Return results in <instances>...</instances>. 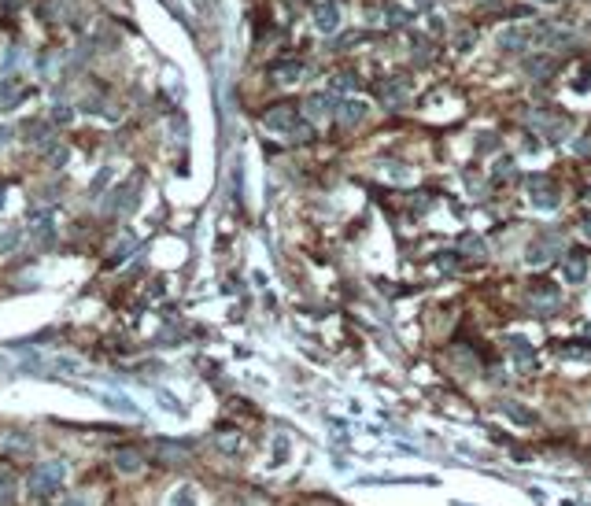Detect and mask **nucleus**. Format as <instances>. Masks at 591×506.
Here are the masks:
<instances>
[{
	"label": "nucleus",
	"instance_id": "nucleus-19",
	"mask_svg": "<svg viewBox=\"0 0 591 506\" xmlns=\"http://www.w3.org/2000/svg\"><path fill=\"white\" fill-rule=\"evenodd\" d=\"M141 466H144V459H141V451H119L115 454V469L119 473H141Z\"/></svg>",
	"mask_w": 591,
	"mask_h": 506
},
{
	"label": "nucleus",
	"instance_id": "nucleus-25",
	"mask_svg": "<svg viewBox=\"0 0 591 506\" xmlns=\"http://www.w3.org/2000/svg\"><path fill=\"white\" fill-rule=\"evenodd\" d=\"M458 252H466V255H481V252H484V240H481V237H473V233H466L462 240H458Z\"/></svg>",
	"mask_w": 591,
	"mask_h": 506
},
{
	"label": "nucleus",
	"instance_id": "nucleus-17",
	"mask_svg": "<svg viewBox=\"0 0 591 506\" xmlns=\"http://www.w3.org/2000/svg\"><path fill=\"white\" fill-rule=\"evenodd\" d=\"M510 348L517 351V355H514V366H517L521 373H532V370L539 366V363H536V358H532V348H529V344H525V340H521V336H514V340H510Z\"/></svg>",
	"mask_w": 591,
	"mask_h": 506
},
{
	"label": "nucleus",
	"instance_id": "nucleus-2",
	"mask_svg": "<svg viewBox=\"0 0 591 506\" xmlns=\"http://www.w3.org/2000/svg\"><path fill=\"white\" fill-rule=\"evenodd\" d=\"M262 126L274 129V134H296L300 129V107L296 104H274L262 115Z\"/></svg>",
	"mask_w": 591,
	"mask_h": 506
},
{
	"label": "nucleus",
	"instance_id": "nucleus-33",
	"mask_svg": "<svg viewBox=\"0 0 591 506\" xmlns=\"http://www.w3.org/2000/svg\"><path fill=\"white\" fill-rule=\"evenodd\" d=\"M433 263H436L440 270H455V263H458V259H455V255H436Z\"/></svg>",
	"mask_w": 591,
	"mask_h": 506
},
{
	"label": "nucleus",
	"instance_id": "nucleus-36",
	"mask_svg": "<svg viewBox=\"0 0 591 506\" xmlns=\"http://www.w3.org/2000/svg\"><path fill=\"white\" fill-rule=\"evenodd\" d=\"M11 137H15V129H11V126H0V148H4Z\"/></svg>",
	"mask_w": 591,
	"mask_h": 506
},
{
	"label": "nucleus",
	"instance_id": "nucleus-32",
	"mask_svg": "<svg viewBox=\"0 0 591 506\" xmlns=\"http://www.w3.org/2000/svg\"><path fill=\"white\" fill-rule=\"evenodd\" d=\"M52 122H59V126H63V122H71V107L56 104V107H52Z\"/></svg>",
	"mask_w": 591,
	"mask_h": 506
},
{
	"label": "nucleus",
	"instance_id": "nucleus-5",
	"mask_svg": "<svg viewBox=\"0 0 591 506\" xmlns=\"http://www.w3.org/2000/svg\"><path fill=\"white\" fill-rule=\"evenodd\" d=\"M569 41H573V30H566V26H551V23L532 26V45H539V48H566Z\"/></svg>",
	"mask_w": 591,
	"mask_h": 506
},
{
	"label": "nucleus",
	"instance_id": "nucleus-15",
	"mask_svg": "<svg viewBox=\"0 0 591 506\" xmlns=\"http://www.w3.org/2000/svg\"><path fill=\"white\" fill-rule=\"evenodd\" d=\"M303 74H307V67H303L300 59H285V63H277V67H274V81H277V86H292V81H300Z\"/></svg>",
	"mask_w": 591,
	"mask_h": 506
},
{
	"label": "nucleus",
	"instance_id": "nucleus-40",
	"mask_svg": "<svg viewBox=\"0 0 591 506\" xmlns=\"http://www.w3.org/2000/svg\"><path fill=\"white\" fill-rule=\"evenodd\" d=\"M418 8H421V11H429V8H433V0H418Z\"/></svg>",
	"mask_w": 591,
	"mask_h": 506
},
{
	"label": "nucleus",
	"instance_id": "nucleus-4",
	"mask_svg": "<svg viewBox=\"0 0 591 506\" xmlns=\"http://www.w3.org/2000/svg\"><path fill=\"white\" fill-rule=\"evenodd\" d=\"M529 200H532L539 211H558L562 196H558L554 182H547V177H532V182H529Z\"/></svg>",
	"mask_w": 591,
	"mask_h": 506
},
{
	"label": "nucleus",
	"instance_id": "nucleus-12",
	"mask_svg": "<svg viewBox=\"0 0 591 506\" xmlns=\"http://www.w3.org/2000/svg\"><path fill=\"white\" fill-rule=\"evenodd\" d=\"M521 71L529 74V78H551V74L558 71V59H554L551 52H539V56H529V59H525Z\"/></svg>",
	"mask_w": 591,
	"mask_h": 506
},
{
	"label": "nucleus",
	"instance_id": "nucleus-20",
	"mask_svg": "<svg viewBox=\"0 0 591 506\" xmlns=\"http://www.w3.org/2000/svg\"><path fill=\"white\" fill-rule=\"evenodd\" d=\"M15 100H23V81L19 78H4L0 81V107H11Z\"/></svg>",
	"mask_w": 591,
	"mask_h": 506
},
{
	"label": "nucleus",
	"instance_id": "nucleus-22",
	"mask_svg": "<svg viewBox=\"0 0 591 506\" xmlns=\"http://www.w3.org/2000/svg\"><path fill=\"white\" fill-rule=\"evenodd\" d=\"M15 502V477L8 469H0V506H8Z\"/></svg>",
	"mask_w": 591,
	"mask_h": 506
},
{
	"label": "nucleus",
	"instance_id": "nucleus-13",
	"mask_svg": "<svg viewBox=\"0 0 591 506\" xmlns=\"http://www.w3.org/2000/svg\"><path fill=\"white\" fill-rule=\"evenodd\" d=\"M96 399H100L104 406H111V411H122V414H129V418H141V406L129 399V396H122V392H93Z\"/></svg>",
	"mask_w": 591,
	"mask_h": 506
},
{
	"label": "nucleus",
	"instance_id": "nucleus-31",
	"mask_svg": "<svg viewBox=\"0 0 591 506\" xmlns=\"http://www.w3.org/2000/svg\"><path fill=\"white\" fill-rule=\"evenodd\" d=\"M19 366H23V370H30V373H37V370H41V355H37V351H30Z\"/></svg>",
	"mask_w": 591,
	"mask_h": 506
},
{
	"label": "nucleus",
	"instance_id": "nucleus-21",
	"mask_svg": "<svg viewBox=\"0 0 591 506\" xmlns=\"http://www.w3.org/2000/svg\"><path fill=\"white\" fill-rule=\"evenodd\" d=\"M52 370L63 373V377H81V373H86V366H81L78 358H71V355H56L52 358Z\"/></svg>",
	"mask_w": 591,
	"mask_h": 506
},
{
	"label": "nucleus",
	"instance_id": "nucleus-7",
	"mask_svg": "<svg viewBox=\"0 0 591 506\" xmlns=\"http://www.w3.org/2000/svg\"><path fill=\"white\" fill-rule=\"evenodd\" d=\"M377 96H381L388 107H399L406 96H410V78H403V74L385 78V81H381V89H377Z\"/></svg>",
	"mask_w": 591,
	"mask_h": 506
},
{
	"label": "nucleus",
	"instance_id": "nucleus-8",
	"mask_svg": "<svg viewBox=\"0 0 591 506\" xmlns=\"http://www.w3.org/2000/svg\"><path fill=\"white\" fill-rule=\"evenodd\" d=\"M496 41L503 52H521V48L532 45V26H506V30H499Z\"/></svg>",
	"mask_w": 591,
	"mask_h": 506
},
{
	"label": "nucleus",
	"instance_id": "nucleus-24",
	"mask_svg": "<svg viewBox=\"0 0 591 506\" xmlns=\"http://www.w3.org/2000/svg\"><path fill=\"white\" fill-rule=\"evenodd\" d=\"M288 451H292V447H288V436L277 433V436H274V462H277V466L288 462Z\"/></svg>",
	"mask_w": 591,
	"mask_h": 506
},
{
	"label": "nucleus",
	"instance_id": "nucleus-9",
	"mask_svg": "<svg viewBox=\"0 0 591 506\" xmlns=\"http://www.w3.org/2000/svg\"><path fill=\"white\" fill-rule=\"evenodd\" d=\"M370 115V104L366 100H358V96H348V100H340L337 104V119L340 122H348V126H358Z\"/></svg>",
	"mask_w": 591,
	"mask_h": 506
},
{
	"label": "nucleus",
	"instance_id": "nucleus-23",
	"mask_svg": "<svg viewBox=\"0 0 591 506\" xmlns=\"http://www.w3.org/2000/svg\"><path fill=\"white\" fill-rule=\"evenodd\" d=\"M23 244V237H19V230H0V255H11L15 248Z\"/></svg>",
	"mask_w": 591,
	"mask_h": 506
},
{
	"label": "nucleus",
	"instance_id": "nucleus-18",
	"mask_svg": "<svg viewBox=\"0 0 591 506\" xmlns=\"http://www.w3.org/2000/svg\"><path fill=\"white\" fill-rule=\"evenodd\" d=\"M167 506H200V492H196L192 484H177L167 499Z\"/></svg>",
	"mask_w": 591,
	"mask_h": 506
},
{
	"label": "nucleus",
	"instance_id": "nucleus-38",
	"mask_svg": "<svg viewBox=\"0 0 591 506\" xmlns=\"http://www.w3.org/2000/svg\"><path fill=\"white\" fill-rule=\"evenodd\" d=\"M580 233H584V237H587V240H591V215H587V218H584V222H580Z\"/></svg>",
	"mask_w": 591,
	"mask_h": 506
},
{
	"label": "nucleus",
	"instance_id": "nucleus-11",
	"mask_svg": "<svg viewBox=\"0 0 591 506\" xmlns=\"http://www.w3.org/2000/svg\"><path fill=\"white\" fill-rule=\"evenodd\" d=\"M562 277H566L569 285H584L587 281V259L580 252H569L562 259Z\"/></svg>",
	"mask_w": 591,
	"mask_h": 506
},
{
	"label": "nucleus",
	"instance_id": "nucleus-37",
	"mask_svg": "<svg viewBox=\"0 0 591 506\" xmlns=\"http://www.w3.org/2000/svg\"><path fill=\"white\" fill-rule=\"evenodd\" d=\"M59 506H89V499H81V495H71V499H63Z\"/></svg>",
	"mask_w": 591,
	"mask_h": 506
},
{
	"label": "nucleus",
	"instance_id": "nucleus-35",
	"mask_svg": "<svg viewBox=\"0 0 591 506\" xmlns=\"http://www.w3.org/2000/svg\"><path fill=\"white\" fill-rule=\"evenodd\" d=\"M11 451H26V447H34V444H26V440L23 436H11V444H8Z\"/></svg>",
	"mask_w": 591,
	"mask_h": 506
},
{
	"label": "nucleus",
	"instance_id": "nucleus-1",
	"mask_svg": "<svg viewBox=\"0 0 591 506\" xmlns=\"http://www.w3.org/2000/svg\"><path fill=\"white\" fill-rule=\"evenodd\" d=\"M63 481H67V462H63V459H48V462H41L34 473H30L26 492H30V499H48L52 492H59Z\"/></svg>",
	"mask_w": 591,
	"mask_h": 506
},
{
	"label": "nucleus",
	"instance_id": "nucleus-3",
	"mask_svg": "<svg viewBox=\"0 0 591 506\" xmlns=\"http://www.w3.org/2000/svg\"><path fill=\"white\" fill-rule=\"evenodd\" d=\"M337 104H340V96H337L333 89L310 93L307 100H303V115H307V119H329V115H337Z\"/></svg>",
	"mask_w": 591,
	"mask_h": 506
},
{
	"label": "nucleus",
	"instance_id": "nucleus-29",
	"mask_svg": "<svg viewBox=\"0 0 591 506\" xmlns=\"http://www.w3.org/2000/svg\"><path fill=\"white\" fill-rule=\"evenodd\" d=\"M156 399H159L163 406H167L170 414H182V403H177V399L170 396V392H163V388H159V392H156Z\"/></svg>",
	"mask_w": 591,
	"mask_h": 506
},
{
	"label": "nucleus",
	"instance_id": "nucleus-10",
	"mask_svg": "<svg viewBox=\"0 0 591 506\" xmlns=\"http://www.w3.org/2000/svg\"><path fill=\"white\" fill-rule=\"evenodd\" d=\"M315 30L318 34H337L340 30V8L333 4V0H325V4L315 8Z\"/></svg>",
	"mask_w": 591,
	"mask_h": 506
},
{
	"label": "nucleus",
	"instance_id": "nucleus-26",
	"mask_svg": "<svg viewBox=\"0 0 591 506\" xmlns=\"http://www.w3.org/2000/svg\"><path fill=\"white\" fill-rule=\"evenodd\" d=\"M355 86H358V78L351 71H340V74L329 78V89H355Z\"/></svg>",
	"mask_w": 591,
	"mask_h": 506
},
{
	"label": "nucleus",
	"instance_id": "nucleus-6",
	"mask_svg": "<svg viewBox=\"0 0 591 506\" xmlns=\"http://www.w3.org/2000/svg\"><path fill=\"white\" fill-rule=\"evenodd\" d=\"M558 252H562V240H558V237H544V240H532L529 244L525 259H529V266H547Z\"/></svg>",
	"mask_w": 591,
	"mask_h": 506
},
{
	"label": "nucleus",
	"instance_id": "nucleus-14",
	"mask_svg": "<svg viewBox=\"0 0 591 506\" xmlns=\"http://www.w3.org/2000/svg\"><path fill=\"white\" fill-rule=\"evenodd\" d=\"M26 225H30V233H34L37 240H52V215L48 211H30L26 215Z\"/></svg>",
	"mask_w": 591,
	"mask_h": 506
},
{
	"label": "nucleus",
	"instance_id": "nucleus-27",
	"mask_svg": "<svg viewBox=\"0 0 591 506\" xmlns=\"http://www.w3.org/2000/svg\"><path fill=\"white\" fill-rule=\"evenodd\" d=\"M562 358H577V363H587V358H591V348H584V344H566V348H562Z\"/></svg>",
	"mask_w": 591,
	"mask_h": 506
},
{
	"label": "nucleus",
	"instance_id": "nucleus-30",
	"mask_svg": "<svg viewBox=\"0 0 591 506\" xmlns=\"http://www.w3.org/2000/svg\"><path fill=\"white\" fill-rule=\"evenodd\" d=\"M107 182H111V170H107V167H104V170H100V174H96V182H93V185H89V192H93V196H96V192H104V189H107Z\"/></svg>",
	"mask_w": 591,
	"mask_h": 506
},
{
	"label": "nucleus",
	"instance_id": "nucleus-41",
	"mask_svg": "<svg viewBox=\"0 0 591 506\" xmlns=\"http://www.w3.org/2000/svg\"><path fill=\"white\" fill-rule=\"evenodd\" d=\"M584 340H591V322H584Z\"/></svg>",
	"mask_w": 591,
	"mask_h": 506
},
{
	"label": "nucleus",
	"instance_id": "nucleus-42",
	"mask_svg": "<svg viewBox=\"0 0 591 506\" xmlns=\"http://www.w3.org/2000/svg\"><path fill=\"white\" fill-rule=\"evenodd\" d=\"M536 4H562V0H536Z\"/></svg>",
	"mask_w": 591,
	"mask_h": 506
},
{
	"label": "nucleus",
	"instance_id": "nucleus-16",
	"mask_svg": "<svg viewBox=\"0 0 591 506\" xmlns=\"http://www.w3.org/2000/svg\"><path fill=\"white\" fill-rule=\"evenodd\" d=\"M499 411L514 421V425H521V429H532L536 425V414L529 411V406H521V403H499Z\"/></svg>",
	"mask_w": 591,
	"mask_h": 506
},
{
	"label": "nucleus",
	"instance_id": "nucleus-34",
	"mask_svg": "<svg viewBox=\"0 0 591 506\" xmlns=\"http://www.w3.org/2000/svg\"><path fill=\"white\" fill-rule=\"evenodd\" d=\"M496 141H499L496 134H484V137H481L477 144H484V148H481V152H496Z\"/></svg>",
	"mask_w": 591,
	"mask_h": 506
},
{
	"label": "nucleus",
	"instance_id": "nucleus-39",
	"mask_svg": "<svg viewBox=\"0 0 591 506\" xmlns=\"http://www.w3.org/2000/svg\"><path fill=\"white\" fill-rule=\"evenodd\" d=\"M4 200H8V189L0 185V211H4Z\"/></svg>",
	"mask_w": 591,
	"mask_h": 506
},
{
	"label": "nucleus",
	"instance_id": "nucleus-28",
	"mask_svg": "<svg viewBox=\"0 0 591 506\" xmlns=\"http://www.w3.org/2000/svg\"><path fill=\"white\" fill-rule=\"evenodd\" d=\"M506 174H514V159L510 155H499L496 159V177H499V182H506Z\"/></svg>",
	"mask_w": 591,
	"mask_h": 506
}]
</instances>
